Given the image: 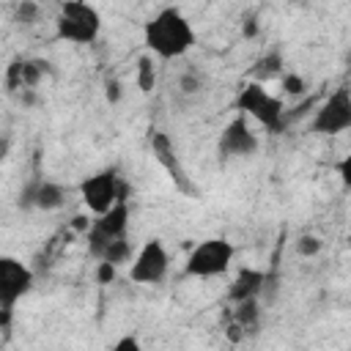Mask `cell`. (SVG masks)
Segmentation results:
<instances>
[{
  "instance_id": "1",
  "label": "cell",
  "mask_w": 351,
  "mask_h": 351,
  "mask_svg": "<svg viewBox=\"0 0 351 351\" xmlns=\"http://www.w3.org/2000/svg\"><path fill=\"white\" fill-rule=\"evenodd\" d=\"M197 36L192 22L181 14V8L176 5H165L159 8L143 27V44L145 49L159 58V60H176L184 58L192 47H195Z\"/></svg>"
},
{
  "instance_id": "2",
  "label": "cell",
  "mask_w": 351,
  "mask_h": 351,
  "mask_svg": "<svg viewBox=\"0 0 351 351\" xmlns=\"http://www.w3.org/2000/svg\"><path fill=\"white\" fill-rule=\"evenodd\" d=\"M101 33V14L88 0H63L55 16V36L69 44H93Z\"/></svg>"
},
{
  "instance_id": "3",
  "label": "cell",
  "mask_w": 351,
  "mask_h": 351,
  "mask_svg": "<svg viewBox=\"0 0 351 351\" xmlns=\"http://www.w3.org/2000/svg\"><path fill=\"white\" fill-rule=\"evenodd\" d=\"M236 258V244L214 236V239H203L192 247V252L186 255L184 263V274L186 277H197V280H211V277H222L228 274L230 263Z\"/></svg>"
},
{
  "instance_id": "4",
  "label": "cell",
  "mask_w": 351,
  "mask_h": 351,
  "mask_svg": "<svg viewBox=\"0 0 351 351\" xmlns=\"http://www.w3.org/2000/svg\"><path fill=\"white\" fill-rule=\"evenodd\" d=\"M236 110L244 112L247 118L258 121L269 134H282L285 132V107L277 96H271L261 82H247L239 96H236Z\"/></svg>"
},
{
  "instance_id": "5",
  "label": "cell",
  "mask_w": 351,
  "mask_h": 351,
  "mask_svg": "<svg viewBox=\"0 0 351 351\" xmlns=\"http://www.w3.org/2000/svg\"><path fill=\"white\" fill-rule=\"evenodd\" d=\"M129 195V186L126 181L118 176L115 167H104L88 178H82L80 184V197L85 203V208L96 217V214H104L110 206H115L118 200H126Z\"/></svg>"
},
{
  "instance_id": "6",
  "label": "cell",
  "mask_w": 351,
  "mask_h": 351,
  "mask_svg": "<svg viewBox=\"0 0 351 351\" xmlns=\"http://www.w3.org/2000/svg\"><path fill=\"white\" fill-rule=\"evenodd\" d=\"M126 236H129V203L118 200L104 214H96V219H90V228L85 230L90 258L99 261L112 241L126 239Z\"/></svg>"
},
{
  "instance_id": "7",
  "label": "cell",
  "mask_w": 351,
  "mask_h": 351,
  "mask_svg": "<svg viewBox=\"0 0 351 351\" xmlns=\"http://www.w3.org/2000/svg\"><path fill=\"white\" fill-rule=\"evenodd\" d=\"M310 129L324 137H335L351 129V90L346 85L335 88L313 112Z\"/></svg>"
},
{
  "instance_id": "8",
  "label": "cell",
  "mask_w": 351,
  "mask_h": 351,
  "mask_svg": "<svg viewBox=\"0 0 351 351\" xmlns=\"http://www.w3.org/2000/svg\"><path fill=\"white\" fill-rule=\"evenodd\" d=\"M170 271V255L162 239H145L129 266V280L137 285H162Z\"/></svg>"
},
{
  "instance_id": "9",
  "label": "cell",
  "mask_w": 351,
  "mask_h": 351,
  "mask_svg": "<svg viewBox=\"0 0 351 351\" xmlns=\"http://www.w3.org/2000/svg\"><path fill=\"white\" fill-rule=\"evenodd\" d=\"M33 282L36 274L25 261L14 255H0V307L14 310L16 302L33 291Z\"/></svg>"
},
{
  "instance_id": "10",
  "label": "cell",
  "mask_w": 351,
  "mask_h": 351,
  "mask_svg": "<svg viewBox=\"0 0 351 351\" xmlns=\"http://www.w3.org/2000/svg\"><path fill=\"white\" fill-rule=\"evenodd\" d=\"M217 151L222 156H252L258 151V134L250 126V118L244 112H239L236 118H230L217 140Z\"/></svg>"
},
{
  "instance_id": "11",
  "label": "cell",
  "mask_w": 351,
  "mask_h": 351,
  "mask_svg": "<svg viewBox=\"0 0 351 351\" xmlns=\"http://www.w3.org/2000/svg\"><path fill=\"white\" fill-rule=\"evenodd\" d=\"M69 197V189L52 178H36L30 184L22 186L19 197H16V206L19 208H38V211H58L63 208Z\"/></svg>"
},
{
  "instance_id": "12",
  "label": "cell",
  "mask_w": 351,
  "mask_h": 351,
  "mask_svg": "<svg viewBox=\"0 0 351 351\" xmlns=\"http://www.w3.org/2000/svg\"><path fill=\"white\" fill-rule=\"evenodd\" d=\"M148 145H151V151H154L156 162H159V165H162V167L170 173L173 184H176L181 192H186V195H197L195 184L189 181L186 170L181 167V162H178V156H176V145H173L170 134H167V132H159V129H154V132L148 134Z\"/></svg>"
},
{
  "instance_id": "13",
  "label": "cell",
  "mask_w": 351,
  "mask_h": 351,
  "mask_svg": "<svg viewBox=\"0 0 351 351\" xmlns=\"http://www.w3.org/2000/svg\"><path fill=\"white\" fill-rule=\"evenodd\" d=\"M266 288V271L255 269V266H241V271L233 277V282L228 285V302H244V299H258Z\"/></svg>"
},
{
  "instance_id": "14",
  "label": "cell",
  "mask_w": 351,
  "mask_h": 351,
  "mask_svg": "<svg viewBox=\"0 0 351 351\" xmlns=\"http://www.w3.org/2000/svg\"><path fill=\"white\" fill-rule=\"evenodd\" d=\"M282 71H285V58H282V52H280V49H269V52H263V55L252 63L250 77H252V82L266 85L269 80L280 77Z\"/></svg>"
},
{
  "instance_id": "15",
  "label": "cell",
  "mask_w": 351,
  "mask_h": 351,
  "mask_svg": "<svg viewBox=\"0 0 351 351\" xmlns=\"http://www.w3.org/2000/svg\"><path fill=\"white\" fill-rule=\"evenodd\" d=\"M233 324L244 332H252V329H258V324H261V304H258V299H244V302H236L233 304Z\"/></svg>"
},
{
  "instance_id": "16",
  "label": "cell",
  "mask_w": 351,
  "mask_h": 351,
  "mask_svg": "<svg viewBox=\"0 0 351 351\" xmlns=\"http://www.w3.org/2000/svg\"><path fill=\"white\" fill-rule=\"evenodd\" d=\"M49 63L44 58H22V90L25 88H38V82L49 74Z\"/></svg>"
},
{
  "instance_id": "17",
  "label": "cell",
  "mask_w": 351,
  "mask_h": 351,
  "mask_svg": "<svg viewBox=\"0 0 351 351\" xmlns=\"http://www.w3.org/2000/svg\"><path fill=\"white\" fill-rule=\"evenodd\" d=\"M156 85V66H154V55H140L137 60V88L143 93H151Z\"/></svg>"
},
{
  "instance_id": "18",
  "label": "cell",
  "mask_w": 351,
  "mask_h": 351,
  "mask_svg": "<svg viewBox=\"0 0 351 351\" xmlns=\"http://www.w3.org/2000/svg\"><path fill=\"white\" fill-rule=\"evenodd\" d=\"M38 14H41V8H38L36 0H16V8H14V16L11 19L19 27H33L38 22Z\"/></svg>"
},
{
  "instance_id": "19",
  "label": "cell",
  "mask_w": 351,
  "mask_h": 351,
  "mask_svg": "<svg viewBox=\"0 0 351 351\" xmlns=\"http://www.w3.org/2000/svg\"><path fill=\"white\" fill-rule=\"evenodd\" d=\"M280 85H282V93H285V96H302V93L307 90L304 77L296 74V71H282V74H280Z\"/></svg>"
},
{
  "instance_id": "20",
  "label": "cell",
  "mask_w": 351,
  "mask_h": 351,
  "mask_svg": "<svg viewBox=\"0 0 351 351\" xmlns=\"http://www.w3.org/2000/svg\"><path fill=\"white\" fill-rule=\"evenodd\" d=\"M5 90L14 96L22 90V58H14L8 66H5Z\"/></svg>"
},
{
  "instance_id": "21",
  "label": "cell",
  "mask_w": 351,
  "mask_h": 351,
  "mask_svg": "<svg viewBox=\"0 0 351 351\" xmlns=\"http://www.w3.org/2000/svg\"><path fill=\"white\" fill-rule=\"evenodd\" d=\"M321 247H324V241H321L318 236H313V233H304V236H299V241H296V252H299L302 258H313V255H318Z\"/></svg>"
},
{
  "instance_id": "22",
  "label": "cell",
  "mask_w": 351,
  "mask_h": 351,
  "mask_svg": "<svg viewBox=\"0 0 351 351\" xmlns=\"http://www.w3.org/2000/svg\"><path fill=\"white\" fill-rule=\"evenodd\" d=\"M178 88H181V93H186V96H197L200 88H203V77H200L197 71H184L181 80H178Z\"/></svg>"
},
{
  "instance_id": "23",
  "label": "cell",
  "mask_w": 351,
  "mask_h": 351,
  "mask_svg": "<svg viewBox=\"0 0 351 351\" xmlns=\"http://www.w3.org/2000/svg\"><path fill=\"white\" fill-rule=\"evenodd\" d=\"M115 269H118V266H112V263H107V261H99V266H96V280H99L101 285H110V282L115 280Z\"/></svg>"
},
{
  "instance_id": "24",
  "label": "cell",
  "mask_w": 351,
  "mask_h": 351,
  "mask_svg": "<svg viewBox=\"0 0 351 351\" xmlns=\"http://www.w3.org/2000/svg\"><path fill=\"white\" fill-rule=\"evenodd\" d=\"M121 93H123V88H121V80H107L104 82V96H107V101L110 104H118L121 101Z\"/></svg>"
},
{
  "instance_id": "25",
  "label": "cell",
  "mask_w": 351,
  "mask_h": 351,
  "mask_svg": "<svg viewBox=\"0 0 351 351\" xmlns=\"http://www.w3.org/2000/svg\"><path fill=\"white\" fill-rule=\"evenodd\" d=\"M112 351H140V340L134 335H126L112 346Z\"/></svg>"
},
{
  "instance_id": "26",
  "label": "cell",
  "mask_w": 351,
  "mask_h": 351,
  "mask_svg": "<svg viewBox=\"0 0 351 351\" xmlns=\"http://www.w3.org/2000/svg\"><path fill=\"white\" fill-rule=\"evenodd\" d=\"M241 36H244V38H255V36H258V19H255V16H250V19L244 22Z\"/></svg>"
},
{
  "instance_id": "27",
  "label": "cell",
  "mask_w": 351,
  "mask_h": 351,
  "mask_svg": "<svg viewBox=\"0 0 351 351\" xmlns=\"http://www.w3.org/2000/svg\"><path fill=\"white\" fill-rule=\"evenodd\" d=\"M337 170H340V178H343V184L348 186V184H351V156H346V159L337 165Z\"/></svg>"
},
{
  "instance_id": "28",
  "label": "cell",
  "mask_w": 351,
  "mask_h": 351,
  "mask_svg": "<svg viewBox=\"0 0 351 351\" xmlns=\"http://www.w3.org/2000/svg\"><path fill=\"white\" fill-rule=\"evenodd\" d=\"M71 228H74V230H80V233H85V230L90 228V217H85V214H77V217L71 219Z\"/></svg>"
},
{
  "instance_id": "29",
  "label": "cell",
  "mask_w": 351,
  "mask_h": 351,
  "mask_svg": "<svg viewBox=\"0 0 351 351\" xmlns=\"http://www.w3.org/2000/svg\"><path fill=\"white\" fill-rule=\"evenodd\" d=\"M11 318H14V310L0 307V329H8L11 326Z\"/></svg>"
},
{
  "instance_id": "30",
  "label": "cell",
  "mask_w": 351,
  "mask_h": 351,
  "mask_svg": "<svg viewBox=\"0 0 351 351\" xmlns=\"http://www.w3.org/2000/svg\"><path fill=\"white\" fill-rule=\"evenodd\" d=\"M8 148H11V140L8 137H0V162L8 156Z\"/></svg>"
}]
</instances>
